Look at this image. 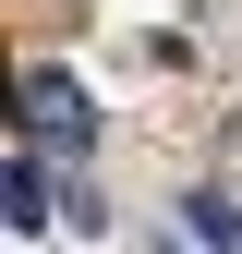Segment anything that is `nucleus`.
Segmentation results:
<instances>
[{"label":"nucleus","instance_id":"f257e3e1","mask_svg":"<svg viewBox=\"0 0 242 254\" xmlns=\"http://www.w3.org/2000/svg\"><path fill=\"white\" fill-rule=\"evenodd\" d=\"M24 133H37L49 157H85V145H97V109H85V85H73V73H24Z\"/></svg>","mask_w":242,"mask_h":254},{"label":"nucleus","instance_id":"f03ea898","mask_svg":"<svg viewBox=\"0 0 242 254\" xmlns=\"http://www.w3.org/2000/svg\"><path fill=\"white\" fill-rule=\"evenodd\" d=\"M0 218H12V230H49V170H37V157L0 170Z\"/></svg>","mask_w":242,"mask_h":254},{"label":"nucleus","instance_id":"7ed1b4c3","mask_svg":"<svg viewBox=\"0 0 242 254\" xmlns=\"http://www.w3.org/2000/svg\"><path fill=\"white\" fill-rule=\"evenodd\" d=\"M182 218H194V242H206V254H242V218H230L218 194H194V206H182Z\"/></svg>","mask_w":242,"mask_h":254}]
</instances>
